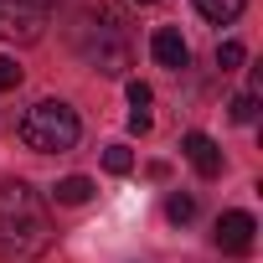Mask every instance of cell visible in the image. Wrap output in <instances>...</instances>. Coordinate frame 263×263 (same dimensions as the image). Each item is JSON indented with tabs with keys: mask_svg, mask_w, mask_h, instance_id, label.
<instances>
[{
	"mask_svg": "<svg viewBox=\"0 0 263 263\" xmlns=\"http://www.w3.org/2000/svg\"><path fill=\"white\" fill-rule=\"evenodd\" d=\"M242 6H248V0H196V11H201L212 26H232V21L242 16Z\"/></svg>",
	"mask_w": 263,
	"mask_h": 263,
	"instance_id": "9",
	"label": "cell"
},
{
	"mask_svg": "<svg viewBox=\"0 0 263 263\" xmlns=\"http://www.w3.org/2000/svg\"><path fill=\"white\" fill-rule=\"evenodd\" d=\"M253 232H258V222H253L248 212H222V222H217V248L232 253V258H248V253H253Z\"/></svg>",
	"mask_w": 263,
	"mask_h": 263,
	"instance_id": "5",
	"label": "cell"
},
{
	"mask_svg": "<svg viewBox=\"0 0 263 263\" xmlns=\"http://www.w3.org/2000/svg\"><path fill=\"white\" fill-rule=\"evenodd\" d=\"M103 171H108V176H129V171H135L129 145H108V150H103Z\"/></svg>",
	"mask_w": 263,
	"mask_h": 263,
	"instance_id": "10",
	"label": "cell"
},
{
	"mask_svg": "<svg viewBox=\"0 0 263 263\" xmlns=\"http://www.w3.org/2000/svg\"><path fill=\"white\" fill-rule=\"evenodd\" d=\"M181 150H186V160L196 165V176H201V181H217V176H222V150H217V140H212V135L191 129V135L181 140Z\"/></svg>",
	"mask_w": 263,
	"mask_h": 263,
	"instance_id": "6",
	"label": "cell"
},
{
	"mask_svg": "<svg viewBox=\"0 0 263 263\" xmlns=\"http://www.w3.org/2000/svg\"><path fill=\"white\" fill-rule=\"evenodd\" d=\"M57 0H0V36L6 42H42Z\"/></svg>",
	"mask_w": 263,
	"mask_h": 263,
	"instance_id": "4",
	"label": "cell"
},
{
	"mask_svg": "<svg viewBox=\"0 0 263 263\" xmlns=\"http://www.w3.org/2000/svg\"><path fill=\"white\" fill-rule=\"evenodd\" d=\"M227 114H232V124H253L258 119V93H237L227 103Z\"/></svg>",
	"mask_w": 263,
	"mask_h": 263,
	"instance_id": "11",
	"label": "cell"
},
{
	"mask_svg": "<svg viewBox=\"0 0 263 263\" xmlns=\"http://www.w3.org/2000/svg\"><path fill=\"white\" fill-rule=\"evenodd\" d=\"M129 129H135V135H150V108H135V114H129Z\"/></svg>",
	"mask_w": 263,
	"mask_h": 263,
	"instance_id": "16",
	"label": "cell"
},
{
	"mask_svg": "<svg viewBox=\"0 0 263 263\" xmlns=\"http://www.w3.org/2000/svg\"><path fill=\"white\" fill-rule=\"evenodd\" d=\"M103 16V26H83V57L98 67V72H108V78H119L124 67H129V42H124V21H119V11H98Z\"/></svg>",
	"mask_w": 263,
	"mask_h": 263,
	"instance_id": "3",
	"label": "cell"
},
{
	"mask_svg": "<svg viewBox=\"0 0 263 263\" xmlns=\"http://www.w3.org/2000/svg\"><path fill=\"white\" fill-rule=\"evenodd\" d=\"M129 103H135V108H150V83H129Z\"/></svg>",
	"mask_w": 263,
	"mask_h": 263,
	"instance_id": "15",
	"label": "cell"
},
{
	"mask_svg": "<svg viewBox=\"0 0 263 263\" xmlns=\"http://www.w3.org/2000/svg\"><path fill=\"white\" fill-rule=\"evenodd\" d=\"M78 135H83V124H78V114L62 98H42L21 119V145L36 150V155H62V150L78 145Z\"/></svg>",
	"mask_w": 263,
	"mask_h": 263,
	"instance_id": "2",
	"label": "cell"
},
{
	"mask_svg": "<svg viewBox=\"0 0 263 263\" xmlns=\"http://www.w3.org/2000/svg\"><path fill=\"white\" fill-rule=\"evenodd\" d=\"M0 242H6V258H36L52 242V222L47 206L36 201V191L26 181H0Z\"/></svg>",
	"mask_w": 263,
	"mask_h": 263,
	"instance_id": "1",
	"label": "cell"
},
{
	"mask_svg": "<svg viewBox=\"0 0 263 263\" xmlns=\"http://www.w3.org/2000/svg\"><path fill=\"white\" fill-rule=\"evenodd\" d=\"M52 201L57 206H83V201H93V181L88 176H62L52 186Z\"/></svg>",
	"mask_w": 263,
	"mask_h": 263,
	"instance_id": "8",
	"label": "cell"
},
{
	"mask_svg": "<svg viewBox=\"0 0 263 263\" xmlns=\"http://www.w3.org/2000/svg\"><path fill=\"white\" fill-rule=\"evenodd\" d=\"M11 88H21V62L0 52V93H11Z\"/></svg>",
	"mask_w": 263,
	"mask_h": 263,
	"instance_id": "14",
	"label": "cell"
},
{
	"mask_svg": "<svg viewBox=\"0 0 263 263\" xmlns=\"http://www.w3.org/2000/svg\"><path fill=\"white\" fill-rule=\"evenodd\" d=\"M165 217H171V222H191V217H196V196H191V191H176V196L165 201Z\"/></svg>",
	"mask_w": 263,
	"mask_h": 263,
	"instance_id": "12",
	"label": "cell"
},
{
	"mask_svg": "<svg viewBox=\"0 0 263 263\" xmlns=\"http://www.w3.org/2000/svg\"><path fill=\"white\" fill-rule=\"evenodd\" d=\"M242 57H248V52H242V42H222V47H217V67H222V72L242 67Z\"/></svg>",
	"mask_w": 263,
	"mask_h": 263,
	"instance_id": "13",
	"label": "cell"
},
{
	"mask_svg": "<svg viewBox=\"0 0 263 263\" xmlns=\"http://www.w3.org/2000/svg\"><path fill=\"white\" fill-rule=\"evenodd\" d=\"M150 52H155V62L171 67V72H181V67L191 62V47H186V36H181L176 26H160V31L150 36Z\"/></svg>",
	"mask_w": 263,
	"mask_h": 263,
	"instance_id": "7",
	"label": "cell"
},
{
	"mask_svg": "<svg viewBox=\"0 0 263 263\" xmlns=\"http://www.w3.org/2000/svg\"><path fill=\"white\" fill-rule=\"evenodd\" d=\"M135 6H155V0H135Z\"/></svg>",
	"mask_w": 263,
	"mask_h": 263,
	"instance_id": "17",
	"label": "cell"
}]
</instances>
